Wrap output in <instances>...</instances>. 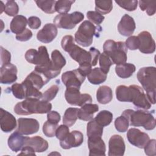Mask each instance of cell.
I'll use <instances>...</instances> for the list:
<instances>
[{
	"label": "cell",
	"mask_w": 156,
	"mask_h": 156,
	"mask_svg": "<svg viewBox=\"0 0 156 156\" xmlns=\"http://www.w3.org/2000/svg\"><path fill=\"white\" fill-rule=\"evenodd\" d=\"M25 146L31 147L35 152H43L48 149V143L40 136H35L30 138L27 137Z\"/></svg>",
	"instance_id": "cell-22"
},
{
	"label": "cell",
	"mask_w": 156,
	"mask_h": 156,
	"mask_svg": "<svg viewBox=\"0 0 156 156\" xmlns=\"http://www.w3.org/2000/svg\"><path fill=\"white\" fill-rule=\"evenodd\" d=\"M85 77L78 69H76L63 73L62 75V80L66 88H80L81 85L85 81Z\"/></svg>",
	"instance_id": "cell-11"
},
{
	"label": "cell",
	"mask_w": 156,
	"mask_h": 156,
	"mask_svg": "<svg viewBox=\"0 0 156 156\" xmlns=\"http://www.w3.org/2000/svg\"><path fill=\"white\" fill-rule=\"evenodd\" d=\"M32 37V32L29 29H26L22 33L16 35V39L20 41H26Z\"/></svg>",
	"instance_id": "cell-51"
},
{
	"label": "cell",
	"mask_w": 156,
	"mask_h": 156,
	"mask_svg": "<svg viewBox=\"0 0 156 156\" xmlns=\"http://www.w3.org/2000/svg\"><path fill=\"white\" fill-rule=\"evenodd\" d=\"M88 146L90 151V156L105 155V144L101 137L88 138Z\"/></svg>",
	"instance_id": "cell-21"
},
{
	"label": "cell",
	"mask_w": 156,
	"mask_h": 156,
	"mask_svg": "<svg viewBox=\"0 0 156 156\" xmlns=\"http://www.w3.org/2000/svg\"><path fill=\"white\" fill-rule=\"evenodd\" d=\"M39 129L40 124L37 119L20 118L18 119V127L16 131L22 135H29L37 133Z\"/></svg>",
	"instance_id": "cell-12"
},
{
	"label": "cell",
	"mask_w": 156,
	"mask_h": 156,
	"mask_svg": "<svg viewBox=\"0 0 156 156\" xmlns=\"http://www.w3.org/2000/svg\"><path fill=\"white\" fill-rule=\"evenodd\" d=\"M51 66L54 71L60 74L62 68L66 65V61L58 50H54L51 53Z\"/></svg>",
	"instance_id": "cell-27"
},
{
	"label": "cell",
	"mask_w": 156,
	"mask_h": 156,
	"mask_svg": "<svg viewBox=\"0 0 156 156\" xmlns=\"http://www.w3.org/2000/svg\"><path fill=\"white\" fill-rule=\"evenodd\" d=\"M129 126L128 120L126 117L121 115L115 121V129L119 132H125L127 131Z\"/></svg>",
	"instance_id": "cell-42"
},
{
	"label": "cell",
	"mask_w": 156,
	"mask_h": 156,
	"mask_svg": "<svg viewBox=\"0 0 156 156\" xmlns=\"http://www.w3.org/2000/svg\"><path fill=\"white\" fill-rule=\"evenodd\" d=\"M18 155H35V152L30 147L25 146L21 149V152Z\"/></svg>",
	"instance_id": "cell-55"
},
{
	"label": "cell",
	"mask_w": 156,
	"mask_h": 156,
	"mask_svg": "<svg viewBox=\"0 0 156 156\" xmlns=\"http://www.w3.org/2000/svg\"><path fill=\"white\" fill-rule=\"evenodd\" d=\"M99 66L101 69L107 74L110 70V66L113 64L110 58L104 52L100 54L99 57Z\"/></svg>",
	"instance_id": "cell-39"
},
{
	"label": "cell",
	"mask_w": 156,
	"mask_h": 156,
	"mask_svg": "<svg viewBox=\"0 0 156 156\" xmlns=\"http://www.w3.org/2000/svg\"><path fill=\"white\" fill-rule=\"evenodd\" d=\"M121 115L127 118L131 126L143 127L147 130H153L155 127V119L153 115L146 110L135 111L127 109L122 112Z\"/></svg>",
	"instance_id": "cell-3"
},
{
	"label": "cell",
	"mask_w": 156,
	"mask_h": 156,
	"mask_svg": "<svg viewBox=\"0 0 156 156\" xmlns=\"http://www.w3.org/2000/svg\"><path fill=\"white\" fill-rule=\"evenodd\" d=\"M127 138L131 144L140 149L144 148L150 140L146 133L136 128H131L127 131Z\"/></svg>",
	"instance_id": "cell-13"
},
{
	"label": "cell",
	"mask_w": 156,
	"mask_h": 156,
	"mask_svg": "<svg viewBox=\"0 0 156 156\" xmlns=\"http://www.w3.org/2000/svg\"><path fill=\"white\" fill-rule=\"evenodd\" d=\"M83 18L84 15L82 13L74 12L71 13L59 14L54 18L53 22L57 27L70 30L74 28Z\"/></svg>",
	"instance_id": "cell-8"
},
{
	"label": "cell",
	"mask_w": 156,
	"mask_h": 156,
	"mask_svg": "<svg viewBox=\"0 0 156 156\" xmlns=\"http://www.w3.org/2000/svg\"><path fill=\"white\" fill-rule=\"evenodd\" d=\"M97 27L90 21H84L79 27L74 35L76 42L83 47L90 46L93 40Z\"/></svg>",
	"instance_id": "cell-7"
},
{
	"label": "cell",
	"mask_w": 156,
	"mask_h": 156,
	"mask_svg": "<svg viewBox=\"0 0 156 156\" xmlns=\"http://www.w3.org/2000/svg\"><path fill=\"white\" fill-rule=\"evenodd\" d=\"M99 110V107L97 104L87 103L81 106L79 109L77 117L79 119L88 121L93 119L94 114Z\"/></svg>",
	"instance_id": "cell-25"
},
{
	"label": "cell",
	"mask_w": 156,
	"mask_h": 156,
	"mask_svg": "<svg viewBox=\"0 0 156 156\" xmlns=\"http://www.w3.org/2000/svg\"><path fill=\"white\" fill-rule=\"evenodd\" d=\"M79 108L69 107L67 108L64 113L63 117V124L71 127L74 124L76 120L77 119V113Z\"/></svg>",
	"instance_id": "cell-33"
},
{
	"label": "cell",
	"mask_w": 156,
	"mask_h": 156,
	"mask_svg": "<svg viewBox=\"0 0 156 156\" xmlns=\"http://www.w3.org/2000/svg\"><path fill=\"white\" fill-rule=\"evenodd\" d=\"M116 99L121 102H132L134 105L142 110H148L151 107V103L142 88L136 85L128 87L121 85L116 88Z\"/></svg>",
	"instance_id": "cell-1"
},
{
	"label": "cell",
	"mask_w": 156,
	"mask_h": 156,
	"mask_svg": "<svg viewBox=\"0 0 156 156\" xmlns=\"http://www.w3.org/2000/svg\"><path fill=\"white\" fill-rule=\"evenodd\" d=\"M135 28L136 25L133 18L127 14L123 15L118 25V32L124 37L132 35Z\"/></svg>",
	"instance_id": "cell-19"
},
{
	"label": "cell",
	"mask_w": 156,
	"mask_h": 156,
	"mask_svg": "<svg viewBox=\"0 0 156 156\" xmlns=\"http://www.w3.org/2000/svg\"><path fill=\"white\" fill-rule=\"evenodd\" d=\"M27 24L30 28L33 29H37L40 27L41 22L39 18L33 16L28 18Z\"/></svg>",
	"instance_id": "cell-53"
},
{
	"label": "cell",
	"mask_w": 156,
	"mask_h": 156,
	"mask_svg": "<svg viewBox=\"0 0 156 156\" xmlns=\"http://www.w3.org/2000/svg\"><path fill=\"white\" fill-rule=\"evenodd\" d=\"M60 118V115L56 111H50L47 114V121L54 124H58Z\"/></svg>",
	"instance_id": "cell-52"
},
{
	"label": "cell",
	"mask_w": 156,
	"mask_h": 156,
	"mask_svg": "<svg viewBox=\"0 0 156 156\" xmlns=\"http://www.w3.org/2000/svg\"><path fill=\"white\" fill-rule=\"evenodd\" d=\"M25 88L26 99H40L42 98L43 94L38 89L35 88L30 82L25 79L22 82Z\"/></svg>",
	"instance_id": "cell-32"
},
{
	"label": "cell",
	"mask_w": 156,
	"mask_h": 156,
	"mask_svg": "<svg viewBox=\"0 0 156 156\" xmlns=\"http://www.w3.org/2000/svg\"><path fill=\"white\" fill-rule=\"evenodd\" d=\"M4 12L8 16H15L19 12V7L15 1H8L5 4Z\"/></svg>",
	"instance_id": "cell-45"
},
{
	"label": "cell",
	"mask_w": 156,
	"mask_h": 156,
	"mask_svg": "<svg viewBox=\"0 0 156 156\" xmlns=\"http://www.w3.org/2000/svg\"><path fill=\"white\" fill-rule=\"evenodd\" d=\"M103 134V127L100 126L94 118L91 119L87 124V135L88 138L101 137Z\"/></svg>",
	"instance_id": "cell-30"
},
{
	"label": "cell",
	"mask_w": 156,
	"mask_h": 156,
	"mask_svg": "<svg viewBox=\"0 0 156 156\" xmlns=\"http://www.w3.org/2000/svg\"><path fill=\"white\" fill-rule=\"evenodd\" d=\"M140 40L138 49L143 54H152L155 50V43L151 34L147 31H143L137 36Z\"/></svg>",
	"instance_id": "cell-15"
},
{
	"label": "cell",
	"mask_w": 156,
	"mask_h": 156,
	"mask_svg": "<svg viewBox=\"0 0 156 156\" xmlns=\"http://www.w3.org/2000/svg\"><path fill=\"white\" fill-rule=\"evenodd\" d=\"M11 54L10 53L2 46H1V66L10 63Z\"/></svg>",
	"instance_id": "cell-50"
},
{
	"label": "cell",
	"mask_w": 156,
	"mask_h": 156,
	"mask_svg": "<svg viewBox=\"0 0 156 156\" xmlns=\"http://www.w3.org/2000/svg\"><path fill=\"white\" fill-rule=\"evenodd\" d=\"M79 90L80 88L74 87L66 88L65 98L68 104L81 107L85 104L92 102L91 96L89 94H81Z\"/></svg>",
	"instance_id": "cell-10"
},
{
	"label": "cell",
	"mask_w": 156,
	"mask_h": 156,
	"mask_svg": "<svg viewBox=\"0 0 156 156\" xmlns=\"http://www.w3.org/2000/svg\"><path fill=\"white\" fill-rule=\"evenodd\" d=\"M58 127V124L46 121L43 126V132L47 137H53L55 135V132Z\"/></svg>",
	"instance_id": "cell-44"
},
{
	"label": "cell",
	"mask_w": 156,
	"mask_h": 156,
	"mask_svg": "<svg viewBox=\"0 0 156 156\" xmlns=\"http://www.w3.org/2000/svg\"><path fill=\"white\" fill-rule=\"evenodd\" d=\"M37 6L44 12L52 14L55 12V1L51 0H38L35 1Z\"/></svg>",
	"instance_id": "cell-36"
},
{
	"label": "cell",
	"mask_w": 156,
	"mask_h": 156,
	"mask_svg": "<svg viewBox=\"0 0 156 156\" xmlns=\"http://www.w3.org/2000/svg\"><path fill=\"white\" fill-rule=\"evenodd\" d=\"M0 7H1L0 13H2L3 11L5 10V5H4L2 1H0Z\"/></svg>",
	"instance_id": "cell-56"
},
{
	"label": "cell",
	"mask_w": 156,
	"mask_h": 156,
	"mask_svg": "<svg viewBox=\"0 0 156 156\" xmlns=\"http://www.w3.org/2000/svg\"><path fill=\"white\" fill-rule=\"evenodd\" d=\"M83 141V135L82 133L78 130H73L60 141V145L64 149H69L72 147L80 146Z\"/></svg>",
	"instance_id": "cell-16"
},
{
	"label": "cell",
	"mask_w": 156,
	"mask_h": 156,
	"mask_svg": "<svg viewBox=\"0 0 156 156\" xmlns=\"http://www.w3.org/2000/svg\"><path fill=\"white\" fill-rule=\"evenodd\" d=\"M139 7L142 11H146L149 16H152L156 11V1H140Z\"/></svg>",
	"instance_id": "cell-38"
},
{
	"label": "cell",
	"mask_w": 156,
	"mask_h": 156,
	"mask_svg": "<svg viewBox=\"0 0 156 156\" xmlns=\"http://www.w3.org/2000/svg\"><path fill=\"white\" fill-rule=\"evenodd\" d=\"M27 23V20L24 16L18 15L13 17L10 23V30L16 35L20 34L26 29Z\"/></svg>",
	"instance_id": "cell-26"
},
{
	"label": "cell",
	"mask_w": 156,
	"mask_h": 156,
	"mask_svg": "<svg viewBox=\"0 0 156 156\" xmlns=\"http://www.w3.org/2000/svg\"><path fill=\"white\" fill-rule=\"evenodd\" d=\"M115 2L122 9L127 11H134L138 6V1L136 0H117Z\"/></svg>",
	"instance_id": "cell-40"
},
{
	"label": "cell",
	"mask_w": 156,
	"mask_h": 156,
	"mask_svg": "<svg viewBox=\"0 0 156 156\" xmlns=\"http://www.w3.org/2000/svg\"><path fill=\"white\" fill-rule=\"evenodd\" d=\"M126 146L123 138L119 135H112L108 141V156H122Z\"/></svg>",
	"instance_id": "cell-14"
},
{
	"label": "cell",
	"mask_w": 156,
	"mask_h": 156,
	"mask_svg": "<svg viewBox=\"0 0 156 156\" xmlns=\"http://www.w3.org/2000/svg\"><path fill=\"white\" fill-rule=\"evenodd\" d=\"M94 120L103 127L109 125L113 119V114L108 110H102L98 113Z\"/></svg>",
	"instance_id": "cell-34"
},
{
	"label": "cell",
	"mask_w": 156,
	"mask_h": 156,
	"mask_svg": "<svg viewBox=\"0 0 156 156\" xmlns=\"http://www.w3.org/2000/svg\"><path fill=\"white\" fill-rule=\"evenodd\" d=\"M17 68L12 63L1 66L0 81L2 84H10L17 80Z\"/></svg>",
	"instance_id": "cell-17"
},
{
	"label": "cell",
	"mask_w": 156,
	"mask_h": 156,
	"mask_svg": "<svg viewBox=\"0 0 156 156\" xmlns=\"http://www.w3.org/2000/svg\"><path fill=\"white\" fill-rule=\"evenodd\" d=\"M89 52L91 53V66H94L96 65L98 60L99 57L101 53L99 50L96 49L94 47L90 48Z\"/></svg>",
	"instance_id": "cell-54"
},
{
	"label": "cell",
	"mask_w": 156,
	"mask_h": 156,
	"mask_svg": "<svg viewBox=\"0 0 156 156\" xmlns=\"http://www.w3.org/2000/svg\"><path fill=\"white\" fill-rule=\"evenodd\" d=\"M104 52L116 65L125 63L127 61V48L123 41L116 42L112 40H107L103 45Z\"/></svg>",
	"instance_id": "cell-6"
},
{
	"label": "cell",
	"mask_w": 156,
	"mask_h": 156,
	"mask_svg": "<svg viewBox=\"0 0 156 156\" xmlns=\"http://www.w3.org/2000/svg\"><path fill=\"white\" fill-rule=\"evenodd\" d=\"M52 108V104L47 101L35 99H26L18 102L13 110L19 115H29L34 113H48Z\"/></svg>",
	"instance_id": "cell-2"
},
{
	"label": "cell",
	"mask_w": 156,
	"mask_h": 156,
	"mask_svg": "<svg viewBox=\"0 0 156 156\" xmlns=\"http://www.w3.org/2000/svg\"><path fill=\"white\" fill-rule=\"evenodd\" d=\"M155 140H149L148 143L144 146V152L147 155H156V150H155Z\"/></svg>",
	"instance_id": "cell-49"
},
{
	"label": "cell",
	"mask_w": 156,
	"mask_h": 156,
	"mask_svg": "<svg viewBox=\"0 0 156 156\" xmlns=\"http://www.w3.org/2000/svg\"><path fill=\"white\" fill-rule=\"evenodd\" d=\"M113 98V92L110 87L102 85L101 86L96 92V99L98 102L101 104L109 103Z\"/></svg>",
	"instance_id": "cell-28"
},
{
	"label": "cell",
	"mask_w": 156,
	"mask_h": 156,
	"mask_svg": "<svg viewBox=\"0 0 156 156\" xmlns=\"http://www.w3.org/2000/svg\"><path fill=\"white\" fill-rule=\"evenodd\" d=\"M57 32V28L54 24L47 23L37 32V38L42 43H49L55 39Z\"/></svg>",
	"instance_id": "cell-18"
},
{
	"label": "cell",
	"mask_w": 156,
	"mask_h": 156,
	"mask_svg": "<svg viewBox=\"0 0 156 156\" xmlns=\"http://www.w3.org/2000/svg\"><path fill=\"white\" fill-rule=\"evenodd\" d=\"M27 137L23 136L16 131L14 132L8 138L7 143L9 148L15 152L21 151L24 146Z\"/></svg>",
	"instance_id": "cell-23"
},
{
	"label": "cell",
	"mask_w": 156,
	"mask_h": 156,
	"mask_svg": "<svg viewBox=\"0 0 156 156\" xmlns=\"http://www.w3.org/2000/svg\"><path fill=\"white\" fill-rule=\"evenodd\" d=\"M88 81L94 85H99L104 82L107 79V74L104 73L100 68H95L87 76Z\"/></svg>",
	"instance_id": "cell-31"
},
{
	"label": "cell",
	"mask_w": 156,
	"mask_h": 156,
	"mask_svg": "<svg viewBox=\"0 0 156 156\" xmlns=\"http://www.w3.org/2000/svg\"><path fill=\"white\" fill-rule=\"evenodd\" d=\"M136 70V67L132 63H125L116 65L115 72L118 76L122 79H127L132 76Z\"/></svg>",
	"instance_id": "cell-29"
},
{
	"label": "cell",
	"mask_w": 156,
	"mask_h": 156,
	"mask_svg": "<svg viewBox=\"0 0 156 156\" xmlns=\"http://www.w3.org/2000/svg\"><path fill=\"white\" fill-rule=\"evenodd\" d=\"M58 91V86L57 85H53L44 92L41 99L44 101L49 102L54 99Z\"/></svg>",
	"instance_id": "cell-41"
},
{
	"label": "cell",
	"mask_w": 156,
	"mask_h": 156,
	"mask_svg": "<svg viewBox=\"0 0 156 156\" xmlns=\"http://www.w3.org/2000/svg\"><path fill=\"white\" fill-rule=\"evenodd\" d=\"M61 46L63 50L67 52L70 57L77 62L79 65L85 63L91 65V53L76 45L74 43L73 36H64L61 41Z\"/></svg>",
	"instance_id": "cell-5"
},
{
	"label": "cell",
	"mask_w": 156,
	"mask_h": 156,
	"mask_svg": "<svg viewBox=\"0 0 156 156\" xmlns=\"http://www.w3.org/2000/svg\"><path fill=\"white\" fill-rule=\"evenodd\" d=\"M87 17L92 23L99 25L102 23L105 17L96 11H88L87 13Z\"/></svg>",
	"instance_id": "cell-46"
},
{
	"label": "cell",
	"mask_w": 156,
	"mask_h": 156,
	"mask_svg": "<svg viewBox=\"0 0 156 156\" xmlns=\"http://www.w3.org/2000/svg\"><path fill=\"white\" fill-rule=\"evenodd\" d=\"M11 90L13 96L19 99L26 98L25 88L23 83H14L11 87Z\"/></svg>",
	"instance_id": "cell-43"
},
{
	"label": "cell",
	"mask_w": 156,
	"mask_h": 156,
	"mask_svg": "<svg viewBox=\"0 0 156 156\" xmlns=\"http://www.w3.org/2000/svg\"><path fill=\"white\" fill-rule=\"evenodd\" d=\"M25 58L29 63L39 66H46L51 63L47 48L44 46H40L38 51L34 49L27 50L25 54Z\"/></svg>",
	"instance_id": "cell-9"
},
{
	"label": "cell",
	"mask_w": 156,
	"mask_h": 156,
	"mask_svg": "<svg viewBox=\"0 0 156 156\" xmlns=\"http://www.w3.org/2000/svg\"><path fill=\"white\" fill-rule=\"evenodd\" d=\"M69 133V127L63 124L58 126L56 132H55V136L57 139L60 141L63 140Z\"/></svg>",
	"instance_id": "cell-48"
},
{
	"label": "cell",
	"mask_w": 156,
	"mask_h": 156,
	"mask_svg": "<svg viewBox=\"0 0 156 156\" xmlns=\"http://www.w3.org/2000/svg\"><path fill=\"white\" fill-rule=\"evenodd\" d=\"M30 82L35 88L40 90L50 79L43 73L34 69L25 79Z\"/></svg>",
	"instance_id": "cell-24"
},
{
	"label": "cell",
	"mask_w": 156,
	"mask_h": 156,
	"mask_svg": "<svg viewBox=\"0 0 156 156\" xmlns=\"http://www.w3.org/2000/svg\"><path fill=\"white\" fill-rule=\"evenodd\" d=\"M95 10L101 15L109 13L113 8V2L107 1H95Z\"/></svg>",
	"instance_id": "cell-35"
},
{
	"label": "cell",
	"mask_w": 156,
	"mask_h": 156,
	"mask_svg": "<svg viewBox=\"0 0 156 156\" xmlns=\"http://www.w3.org/2000/svg\"><path fill=\"white\" fill-rule=\"evenodd\" d=\"M75 1L71 0L57 1L55 4V10L60 14L67 13L70 10L71 5Z\"/></svg>",
	"instance_id": "cell-37"
},
{
	"label": "cell",
	"mask_w": 156,
	"mask_h": 156,
	"mask_svg": "<svg viewBox=\"0 0 156 156\" xmlns=\"http://www.w3.org/2000/svg\"><path fill=\"white\" fill-rule=\"evenodd\" d=\"M125 44L127 48L130 50H136L138 49L140 40L136 36H130L126 41Z\"/></svg>",
	"instance_id": "cell-47"
},
{
	"label": "cell",
	"mask_w": 156,
	"mask_h": 156,
	"mask_svg": "<svg viewBox=\"0 0 156 156\" xmlns=\"http://www.w3.org/2000/svg\"><path fill=\"white\" fill-rule=\"evenodd\" d=\"M0 126L4 132H10L16 127V121L14 116L9 112L0 109Z\"/></svg>",
	"instance_id": "cell-20"
},
{
	"label": "cell",
	"mask_w": 156,
	"mask_h": 156,
	"mask_svg": "<svg viewBox=\"0 0 156 156\" xmlns=\"http://www.w3.org/2000/svg\"><path fill=\"white\" fill-rule=\"evenodd\" d=\"M137 79L146 92V96L152 104L155 103L156 69L154 66L143 67L137 73Z\"/></svg>",
	"instance_id": "cell-4"
}]
</instances>
